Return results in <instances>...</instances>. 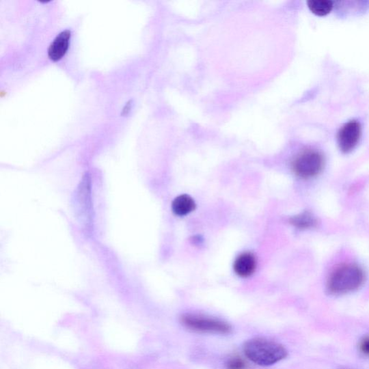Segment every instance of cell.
<instances>
[{
    "instance_id": "cell-5",
    "label": "cell",
    "mask_w": 369,
    "mask_h": 369,
    "mask_svg": "<svg viewBox=\"0 0 369 369\" xmlns=\"http://www.w3.org/2000/svg\"><path fill=\"white\" fill-rule=\"evenodd\" d=\"M363 137V126L357 120H352L338 130L337 144L340 151L344 154H350L357 148Z\"/></svg>"
},
{
    "instance_id": "cell-6",
    "label": "cell",
    "mask_w": 369,
    "mask_h": 369,
    "mask_svg": "<svg viewBox=\"0 0 369 369\" xmlns=\"http://www.w3.org/2000/svg\"><path fill=\"white\" fill-rule=\"evenodd\" d=\"M72 37L70 30L62 31L54 39L48 49V57L53 62L61 60L67 54Z\"/></svg>"
},
{
    "instance_id": "cell-12",
    "label": "cell",
    "mask_w": 369,
    "mask_h": 369,
    "mask_svg": "<svg viewBox=\"0 0 369 369\" xmlns=\"http://www.w3.org/2000/svg\"><path fill=\"white\" fill-rule=\"evenodd\" d=\"M359 349L364 357H369V336H366L361 340L359 344Z\"/></svg>"
},
{
    "instance_id": "cell-11",
    "label": "cell",
    "mask_w": 369,
    "mask_h": 369,
    "mask_svg": "<svg viewBox=\"0 0 369 369\" xmlns=\"http://www.w3.org/2000/svg\"><path fill=\"white\" fill-rule=\"evenodd\" d=\"M226 369H247L246 362L240 357L233 355L226 362Z\"/></svg>"
},
{
    "instance_id": "cell-3",
    "label": "cell",
    "mask_w": 369,
    "mask_h": 369,
    "mask_svg": "<svg viewBox=\"0 0 369 369\" xmlns=\"http://www.w3.org/2000/svg\"><path fill=\"white\" fill-rule=\"evenodd\" d=\"M325 163V156L320 150L308 148L302 150L295 156L292 169L296 176L308 180L321 175Z\"/></svg>"
},
{
    "instance_id": "cell-10",
    "label": "cell",
    "mask_w": 369,
    "mask_h": 369,
    "mask_svg": "<svg viewBox=\"0 0 369 369\" xmlns=\"http://www.w3.org/2000/svg\"><path fill=\"white\" fill-rule=\"evenodd\" d=\"M308 6L316 16L325 17L333 10L335 3L331 0H310Z\"/></svg>"
},
{
    "instance_id": "cell-7",
    "label": "cell",
    "mask_w": 369,
    "mask_h": 369,
    "mask_svg": "<svg viewBox=\"0 0 369 369\" xmlns=\"http://www.w3.org/2000/svg\"><path fill=\"white\" fill-rule=\"evenodd\" d=\"M233 268L237 275L242 277V278H247V277L252 275L256 270V258L252 253H243L236 258Z\"/></svg>"
},
{
    "instance_id": "cell-9",
    "label": "cell",
    "mask_w": 369,
    "mask_h": 369,
    "mask_svg": "<svg viewBox=\"0 0 369 369\" xmlns=\"http://www.w3.org/2000/svg\"><path fill=\"white\" fill-rule=\"evenodd\" d=\"M195 208V203L192 197L187 194L176 197L172 204L173 212L175 215L183 217L191 213Z\"/></svg>"
},
{
    "instance_id": "cell-1",
    "label": "cell",
    "mask_w": 369,
    "mask_h": 369,
    "mask_svg": "<svg viewBox=\"0 0 369 369\" xmlns=\"http://www.w3.org/2000/svg\"><path fill=\"white\" fill-rule=\"evenodd\" d=\"M366 281V273L361 266L353 262L342 263L329 273L326 282L327 292L333 296L357 291Z\"/></svg>"
},
{
    "instance_id": "cell-2",
    "label": "cell",
    "mask_w": 369,
    "mask_h": 369,
    "mask_svg": "<svg viewBox=\"0 0 369 369\" xmlns=\"http://www.w3.org/2000/svg\"><path fill=\"white\" fill-rule=\"evenodd\" d=\"M243 351L249 361L260 366L274 365L288 357V351L283 345L262 338L247 340Z\"/></svg>"
},
{
    "instance_id": "cell-14",
    "label": "cell",
    "mask_w": 369,
    "mask_h": 369,
    "mask_svg": "<svg viewBox=\"0 0 369 369\" xmlns=\"http://www.w3.org/2000/svg\"><path fill=\"white\" fill-rule=\"evenodd\" d=\"M342 369H350V368H342Z\"/></svg>"
},
{
    "instance_id": "cell-13",
    "label": "cell",
    "mask_w": 369,
    "mask_h": 369,
    "mask_svg": "<svg viewBox=\"0 0 369 369\" xmlns=\"http://www.w3.org/2000/svg\"><path fill=\"white\" fill-rule=\"evenodd\" d=\"M131 101L130 100L126 104L124 108L123 109L122 114L123 115H128L129 112L131 111Z\"/></svg>"
},
{
    "instance_id": "cell-8",
    "label": "cell",
    "mask_w": 369,
    "mask_h": 369,
    "mask_svg": "<svg viewBox=\"0 0 369 369\" xmlns=\"http://www.w3.org/2000/svg\"><path fill=\"white\" fill-rule=\"evenodd\" d=\"M289 222L293 227L300 230L316 228L319 223L318 219L310 212H304L293 216L290 218Z\"/></svg>"
},
{
    "instance_id": "cell-4",
    "label": "cell",
    "mask_w": 369,
    "mask_h": 369,
    "mask_svg": "<svg viewBox=\"0 0 369 369\" xmlns=\"http://www.w3.org/2000/svg\"><path fill=\"white\" fill-rule=\"evenodd\" d=\"M180 323L189 331L197 333L228 335L232 331L228 323L202 314H184L181 316Z\"/></svg>"
}]
</instances>
